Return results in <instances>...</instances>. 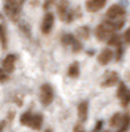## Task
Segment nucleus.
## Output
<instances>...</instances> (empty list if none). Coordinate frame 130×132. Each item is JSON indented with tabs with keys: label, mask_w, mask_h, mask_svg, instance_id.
<instances>
[{
	"label": "nucleus",
	"mask_w": 130,
	"mask_h": 132,
	"mask_svg": "<svg viewBox=\"0 0 130 132\" xmlns=\"http://www.w3.org/2000/svg\"><path fill=\"white\" fill-rule=\"evenodd\" d=\"M102 132H109V131H102Z\"/></svg>",
	"instance_id": "c756f323"
},
{
	"label": "nucleus",
	"mask_w": 130,
	"mask_h": 132,
	"mask_svg": "<svg viewBox=\"0 0 130 132\" xmlns=\"http://www.w3.org/2000/svg\"><path fill=\"white\" fill-rule=\"evenodd\" d=\"M129 129H130V116L129 114H124L123 122H121V125L117 128L115 132H127Z\"/></svg>",
	"instance_id": "4468645a"
},
{
	"label": "nucleus",
	"mask_w": 130,
	"mask_h": 132,
	"mask_svg": "<svg viewBox=\"0 0 130 132\" xmlns=\"http://www.w3.org/2000/svg\"><path fill=\"white\" fill-rule=\"evenodd\" d=\"M53 24H55V16H53V13L46 12L44 13V18H43V22H41V33H43V34H49L53 28Z\"/></svg>",
	"instance_id": "39448f33"
},
{
	"label": "nucleus",
	"mask_w": 130,
	"mask_h": 132,
	"mask_svg": "<svg viewBox=\"0 0 130 132\" xmlns=\"http://www.w3.org/2000/svg\"><path fill=\"white\" fill-rule=\"evenodd\" d=\"M117 83H118V74L115 71H106L102 76V80H100L102 88H111V86H115Z\"/></svg>",
	"instance_id": "20e7f679"
},
{
	"label": "nucleus",
	"mask_w": 130,
	"mask_h": 132,
	"mask_svg": "<svg viewBox=\"0 0 130 132\" xmlns=\"http://www.w3.org/2000/svg\"><path fill=\"white\" fill-rule=\"evenodd\" d=\"M114 58V52H112V49L109 48H105L100 51V54L98 55V62H99L100 65H106V64H109Z\"/></svg>",
	"instance_id": "423d86ee"
},
{
	"label": "nucleus",
	"mask_w": 130,
	"mask_h": 132,
	"mask_svg": "<svg viewBox=\"0 0 130 132\" xmlns=\"http://www.w3.org/2000/svg\"><path fill=\"white\" fill-rule=\"evenodd\" d=\"M9 76H11V74L6 71L5 68H2V67H0V82H2V83L7 82V80H9Z\"/></svg>",
	"instance_id": "5701e85b"
},
{
	"label": "nucleus",
	"mask_w": 130,
	"mask_h": 132,
	"mask_svg": "<svg viewBox=\"0 0 130 132\" xmlns=\"http://www.w3.org/2000/svg\"><path fill=\"white\" fill-rule=\"evenodd\" d=\"M123 117H124L123 113H114L111 116V119H109V126L111 128H118L123 122Z\"/></svg>",
	"instance_id": "f8f14e48"
},
{
	"label": "nucleus",
	"mask_w": 130,
	"mask_h": 132,
	"mask_svg": "<svg viewBox=\"0 0 130 132\" xmlns=\"http://www.w3.org/2000/svg\"><path fill=\"white\" fill-rule=\"evenodd\" d=\"M124 11L123 6H120V5H112L108 11H106V19H109V21H117V19H123Z\"/></svg>",
	"instance_id": "7ed1b4c3"
},
{
	"label": "nucleus",
	"mask_w": 130,
	"mask_h": 132,
	"mask_svg": "<svg viewBox=\"0 0 130 132\" xmlns=\"http://www.w3.org/2000/svg\"><path fill=\"white\" fill-rule=\"evenodd\" d=\"M72 132H86L84 131V128H83V125H81V122L80 123H77L76 126H74V131Z\"/></svg>",
	"instance_id": "a878e982"
},
{
	"label": "nucleus",
	"mask_w": 130,
	"mask_h": 132,
	"mask_svg": "<svg viewBox=\"0 0 130 132\" xmlns=\"http://www.w3.org/2000/svg\"><path fill=\"white\" fill-rule=\"evenodd\" d=\"M0 45H2V49L7 48V30L5 24H0Z\"/></svg>",
	"instance_id": "ddd939ff"
},
{
	"label": "nucleus",
	"mask_w": 130,
	"mask_h": 132,
	"mask_svg": "<svg viewBox=\"0 0 130 132\" xmlns=\"http://www.w3.org/2000/svg\"><path fill=\"white\" fill-rule=\"evenodd\" d=\"M77 113H78V120L80 122H86L87 119V113H89V102L87 101H81L77 107Z\"/></svg>",
	"instance_id": "1a4fd4ad"
},
{
	"label": "nucleus",
	"mask_w": 130,
	"mask_h": 132,
	"mask_svg": "<svg viewBox=\"0 0 130 132\" xmlns=\"http://www.w3.org/2000/svg\"><path fill=\"white\" fill-rule=\"evenodd\" d=\"M31 117H33V113H31V111H25V113H22L21 119H19L21 125L22 126H28L30 122H31Z\"/></svg>",
	"instance_id": "f3484780"
},
{
	"label": "nucleus",
	"mask_w": 130,
	"mask_h": 132,
	"mask_svg": "<svg viewBox=\"0 0 130 132\" xmlns=\"http://www.w3.org/2000/svg\"><path fill=\"white\" fill-rule=\"evenodd\" d=\"M89 34H90L89 27H81V28H78V30H77V36L80 37V39H87Z\"/></svg>",
	"instance_id": "aec40b11"
},
{
	"label": "nucleus",
	"mask_w": 130,
	"mask_h": 132,
	"mask_svg": "<svg viewBox=\"0 0 130 132\" xmlns=\"http://www.w3.org/2000/svg\"><path fill=\"white\" fill-rule=\"evenodd\" d=\"M71 49H72V52H76V54H77V52H80V51L83 49L81 42H80L78 39H76V40L72 42V45H71Z\"/></svg>",
	"instance_id": "4be33fe9"
},
{
	"label": "nucleus",
	"mask_w": 130,
	"mask_h": 132,
	"mask_svg": "<svg viewBox=\"0 0 130 132\" xmlns=\"http://www.w3.org/2000/svg\"><path fill=\"white\" fill-rule=\"evenodd\" d=\"M3 9H5V13L12 21H16L18 16H19V11H21V2H16V0H5Z\"/></svg>",
	"instance_id": "f257e3e1"
},
{
	"label": "nucleus",
	"mask_w": 130,
	"mask_h": 132,
	"mask_svg": "<svg viewBox=\"0 0 130 132\" xmlns=\"http://www.w3.org/2000/svg\"><path fill=\"white\" fill-rule=\"evenodd\" d=\"M3 128H5V122H2V120H0V132L3 131Z\"/></svg>",
	"instance_id": "cd10ccee"
},
{
	"label": "nucleus",
	"mask_w": 130,
	"mask_h": 132,
	"mask_svg": "<svg viewBox=\"0 0 130 132\" xmlns=\"http://www.w3.org/2000/svg\"><path fill=\"white\" fill-rule=\"evenodd\" d=\"M106 5V0H86V9L89 12H98Z\"/></svg>",
	"instance_id": "6e6552de"
},
{
	"label": "nucleus",
	"mask_w": 130,
	"mask_h": 132,
	"mask_svg": "<svg viewBox=\"0 0 130 132\" xmlns=\"http://www.w3.org/2000/svg\"><path fill=\"white\" fill-rule=\"evenodd\" d=\"M53 98H55V92H53V88L50 86L49 83H43L40 88V102L41 105H50L53 101Z\"/></svg>",
	"instance_id": "f03ea898"
},
{
	"label": "nucleus",
	"mask_w": 130,
	"mask_h": 132,
	"mask_svg": "<svg viewBox=\"0 0 130 132\" xmlns=\"http://www.w3.org/2000/svg\"><path fill=\"white\" fill-rule=\"evenodd\" d=\"M127 89H129V88H127L124 83H118V88H117V98H118V100L126 94V90H127Z\"/></svg>",
	"instance_id": "412c9836"
},
{
	"label": "nucleus",
	"mask_w": 130,
	"mask_h": 132,
	"mask_svg": "<svg viewBox=\"0 0 130 132\" xmlns=\"http://www.w3.org/2000/svg\"><path fill=\"white\" fill-rule=\"evenodd\" d=\"M114 56H115V60H117V61L121 60V56H123V48H121V45L117 46V52L114 54Z\"/></svg>",
	"instance_id": "b1692460"
},
{
	"label": "nucleus",
	"mask_w": 130,
	"mask_h": 132,
	"mask_svg": "<svg viewBox=\"0 0 130 132\" xmlns=\"http://www.w3.org/2000/svg\"><path fill=\"white\" fill-rule=\"evenodd\" d=\"M58 15L61 19H67L68 16V13H70V7H68V3H67V0H59L58 2Z\"/></svg>",
	"instance_id": "9b49d317"
},
{
	"label": "nucleus",
	"mask_w": 130,
	"mask_h": 132,
	"mask_svg": "<svg viewBox=\"0 0 130 132\" xmlns=\"http://www.w3.org/2000/svg\"><path fill=\"white\" fill-rule=\"evenodd\" d=\"M106 42H108L109 46H120V45H121V36L117 34V33H114V34H112Z\"/></svg>",
	"instance_id": "dca6fc26"
},
{
	"label": "nucleus",
	"mask_w": 130,
	"mask_h": 132,
	"mask_svg": "<svg viewBox=\"0 0 130 132\" xmlns=\"http://www.w3.org/2000/svg\"><path fill=\"white\" fill-rule=\"evenodd\" d=\"M123 40L127 43V45H130V28L126 30V33H124V36H123Z\"/></svg>",
	"instance_id": "393cba45"
},
{
	"label": "nucleus",
	"mask_w": 130,
	"mask_h": 132,
	"mask_svg": "<svg viewBox=\"0 0 130 132\" xmlns=\"http://www.w3.org/2000/svg\"><path fill=\"white\" fill-rule=\"evenodd\" d=\"M120 104H121V107H124V108L130 105V89L126 90V94L120 98Z\"/></svg>",
	"instance_id": "a211bd4d"
},
{
	"label": "nucleus",
	"mask_w": 130,
	"mask_h": 132,
	"mask_svg": "<svg viewBox=\"0 0 130 132\" xmlns=\"http://www.w3.org/2000/svg\"><path fill=\"white\" fill-rule=\"evenodd\" d=\"M74 40H76V37L72 36V34H64V36L61 37V42H62L64 46H71Z\"/></svg>",
	"instance_id": "6ab92c4d"
},
{
	"label": "nucleus",
	"mask_w": 130,
	"mask_h": 132,
	"mask_svg": "<svg viewBox=\"0 0 130 132\" xmlns=\"http://www.w3.org/2000/svg\"><path fill=\"white\" fill-rule=\"evenodd\" d=\"M15 64H16V55L9 54L5 60H3V62H2V68H5L6 71L11 74V73H13V70H15Z\"/></svg>",
	"instance_id": "0eeeda50"
},
{
	"label": "nucleus",
	"mask_w": 130,
	"mask_h": 132,
	"mask_svg": "<svg viewBox=\"0 0 130 132\" xmlns=\"http://www.w3.org/2000/svg\"><path fill=\"white\" fill-rule=\"evenodd\" d=\"M41 126H43V116H41L40 113L33 114V117H31V122H30L28 128H31L33 131H40Z\"/></svg>",
	"instance_id": "9d476101"
},
{
	"label": "nucleus",
	"mask_w": 130,
	"mask_h": 132,
	"mask_svg": "<svg viewBox=\"0 0 130 132\" xmlns=\"http://www.w3.org/2000/svg\"><path fill=\"white\" fill-rule=\"evenodd\" d=\"M13 117H15V113H13V111H11V113L7 114V122H12V120H13Z\"/></svg>",
	"instance_id": "bb28decb"
},
{
	"label": "nucleus",
	"mask_w": 130,
	"mask_h": 132,
	"mask_svg": "<svg viewBox=\"0 0 130 132\" xmlns=\"http://www.w3.org/2000/svg\"><path fill=\"white\" fill-rule=\"evenodd\" d=\"M44 132H52V129H46V131H44Z\"/></svg>",
	"instance_id": "c85d7f7f"
},
{
	"label": "nucleus",
	"mask_w": 130,
	"mask_h": 132,
	"mask_svg": "<svg viewBox=\"0 0 130 132\" xmlns=\"http://www.w3.org/2000/svg\"><path fill=\"white\" fill-rule=\"evenodd\" d=\"M68 76L72 79L78 77V74H80V65H78V62H72L70 67H68Z\"/></svg>",
	"instance_id": "2eb2a0df"
}]
</instances>
